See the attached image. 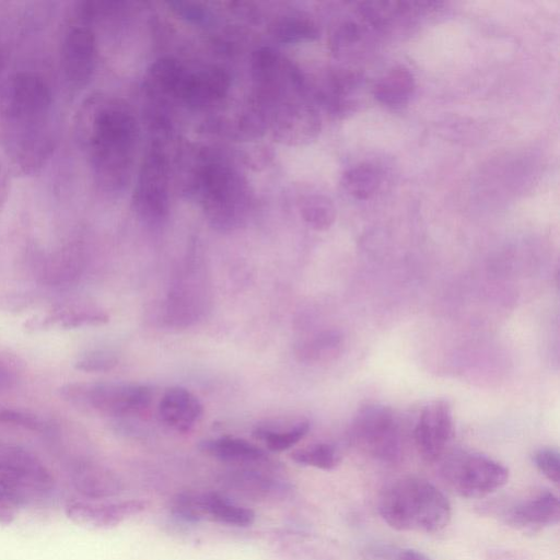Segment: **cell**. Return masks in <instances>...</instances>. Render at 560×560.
<instances>
[{"mask_svg":"<svg viewBox=\"0 0 560 560\" xmlns=\"http://www.w3.org/2000/svg\"><path fill=\"white\" fill-rule=\"evenodd\" d=\"M54 101L38 73L19 71L0 86V147L12 173L33 175L49 161L55 148Z\"/></svg>","mask_w":560,"mask_h":560,"instance_id":"obj_1","label":"cell"},{"mask_svg":"<svg viewBox=\"0 0 560 560\" xmlns=\"http://www.w3.org/2000/svg\"><path fill=\"white\" fill-rule=\"evenodd\" d=\"M73 125L96 186L107 194L125 190L131 180L139 136L128 104L101 93L90 95L79 106Z\"/></svg>","mask_w":560,"mask_h":560,"instance_id":"obj_2","label":"cell"},{"mask_svg":"<svg viewBox=\"0 0 560 560\" xmlns=\"http://www.w3.org/2000/svg\"><path fill=\"white\" fill-rule=\"evenodd\" d=\"M186 183L211 228L228 233L246 224L253 206L247 179L225 159L199 151Z\"/></svg>","mask_w":560,"mask_h":560,"instance_id":"obj_3","label":"cell"},{"mask_svg":"<svg viewBox=\"0 0 560 560\" xmlns=\"http://www.w3.org/2000/svg\"><path fill=\"white\" fill-rule=\"evenodd\" d=\"M378 513L396 530L430 534L448 525L452 506L445 494L430 481L404 477L382 490Z\"/></svg>","mask_w":560,"mask_h":560,"instance_id":"obj_4","label":"cell"},{"mask_svg":"<svg viewBox=\"0 0 560 560\" xmlns=\"http://www.w3.org/2000/svg\"><path fill=\"white\" fill-rule=\"evenodd\" d=\"M250 74L252 100L265 112L267 120L271 109L279 104L312 94L298 66L269 47H261L254 51Z\"/></svg>","mask_w":560,"mask_h":560,"instance_id":"obj_5","label":"cell"},{"mask_svg":"<svg viewBox=\"0 0 560 560\" xmlns=\"http://www.w3.org/2000/svg\"><path fill=\"white\" fill-rule=\"evenodd\" d=\"M142 159L132 191V209L144 223L158 225L170 213L171 162L164 138L156 133Z\"/></svg>","mask_w":560,"mask_h":560,"instance_id":"obj_6","label":"cell"},{"mask_svg":"<svg viewBox=\"0 0 560 560\" xmlns=\"http://www.w3.org/2000/svg\"><path fill=\"white\" fill-rule=\"evenodd\" d=\"M59 393L74 406L114 418L138 415L152 400L147 385L122 382L71 383L60 387Z\"/></svg>","mask_w":560,"mask_h":560,"instance_id":"obj_7","label":"cell"},{"mask_svg":"<svg viewBox=\"0 0 560 560\" xmlns=\"http://www.w3.org/2000/svg\"><path fill=\"white\" fill-rule=\"evenodd\" d=\"M441 474L454 492L467 499H481L494 493L510 476L502 463L470 452L450 455L441 467Z\"/></svg>","mask_w":560,"mask_h":560,"instance_id":"obj_8","label":"cell"},{"mask_svg":"<svg viewBox=\"0 0 560 560\" xmlns=\"http://www.w3.org/2000/svg\"><path fill=\"white\" fill-rule=\"evenodd\" d=\"M350 436L361 451L380 460L395 462L400 456L398 423L387 406L369 404L360 408L351 422Z\"/></svg>","mask_w":560,"mask_h":560,"instance_id":"obj_9","label":"cell"},{"mask_svg":"<svg viewBox=\"0 0 560 560\" xmlns=\"http://www.w3.org/2000/svg\"><path fill=\"white\" fill-rule=\"evenodd\" d=\"M0 487L25 501L50 492L54 476L31 451L0 442Z\"/></svg>","mask_w":560,"mask_h":560,"instance_id":"obj_10","label":"cell"},{"mask_svg":"<svg viewBox=\"0 0 560 560\" xmlns=\"http://www.w3.org/2000/svg\"><path fill=\"white\" fill-rule=\"evenodd\" d=\"M97 62V42L88 21L79 19L66 31L60 50L62 75L70 88L80 90L93 78Z\"/></svg>","mask_w":560,"mask_h":560,"instance_id":"obj_11","label":"cell"},{"mask_svg":"<svg viewBox=\"0 0 560 560\" xmlns=\"http://www.w3.org/2000/svg\"><path fill=\"white\" fill-rule=\"evenodd\" d=\"M320 117L310 96L293 98L276 106L268 115V128L276 141L302 145L317 137Z\"/></svg>","mask_w":560,"mask_h":560,"instance_id":"obj_12","label":"cell"},{"mask_svg":"<svg viewBox=\"0 0 560 560\" xmlns=\"http://www.w3.org/2000/svg\"><path fill=\"white\" fill-rule=\"evenodd\" d=\"M454 434L450 404L444 399L428 402L413 430L415 445L420 456L429 463L438 462L444 456Z\"/></svg>","mask_w":560,"mask_h":560,"instance_id":"obj_13","label":"cell"},{"mask_svg":"<svg viewBox=\"0 0 560 560\" xmlns=\"http://www.w3.org/2000/svg\"><path fill=\"white\" fill-rule=\"evenodd\" d=\"M500 518L516 530L538 533L559 523L560 501L553 492L540 490L504 506L500 512Z\"/></svg>","mask_w":560,"mask_h":560,"instance_id":"obj_14","label":"cell"},{"mask_svg":"<svg viewBox=\"0 0 560 560\" xmlns=\"http://www.w3.org/2000/svg\"><path fill=\"white\" fill-rule=\"evenodd\" d=\"M363 79L354 71L337 70L324 75L313 100L336 116L354 110L362 98Z\"/></svg>","mask_w":560,"mask_h":560,"instance_id":"obj_15","label":"cell"},{"mask_svg":"<svg viewBox=\"0 0 560 560\" xmlns=\"http://www.w3.org/2000/svg\"><path fill=\"white\" fill-rule=\"evenodd\" d=\"M231 79L220 67L189 70L178 102L190 108H206L222 101L229 93Z\"/></svg>","mask_w":560,"mask_h":560,"instance_id":"obj_16","label":"cell"},{"mask_svg":"<svg viewBox=\"0 0 560 560\" xmlns=\"http://www.w3.org/2000/svg\"><path fill=\"white\" fill-rule=\"evenodd\" d=\"M148 503L143 500H127L107 504L73 501L67 504L66 515L72 522L94 528H110L129 517L140 514Z\"/></svg>","mask_w":560,"mask_h":560,"instance_id":"obj_17","label":"cell"},{"mask_svg":"<svg viewBox=\"0 0 560 560\" xmlns=\"http://www.w3.org/2000/svg\"><path fill=\"white\" fill-rule=\"evenodd\" d=\"M203 406L190 390L174 386L163 394L159 404L161 420L177 432H188L200 420Z\"/></svg>","mask_w":560,"mask_h":560,"instance_id":"obj_18","label":"cell"},{"mask_svg":"<svg viewBox=\"0 0 560 560\" xmlns=\"http://www.w3.org/2000/svg\"><path fill=\"white\" fill-rule=\"evenodd\" d=\"M372 34L376 32L355 8L354 19H345L332 28L329 36L330 50L339 59L354 58L368 49Z\"/></svg>","mask_w":560,"mask_h":560,"instance_id":"obj_19","label":"cell"},{"mask_svg":"<svg viewBox=\"0 0 560 560\" xmlns=\"http://www.w3.org/2000/svg\"><path fill=\"white\" fill-rule=\"evenodd\" d=\"M189 69L173 57H161L148 68L145 86L150 94L177 101Z\"/></svg>","mask_w":560,"mask_h":560,"instance_id":"obj_20","label":"cell"},{"mask_svg":"<svg viewBox=\"0 0 560 560\" xmlns=\"http://www.w3.org/2000/svg\"><path fill=\"white\" fill-rule=\"evenodd\" d=\"M199 448L218 459L236 464H256L267 459L266 452L247 440L232 436H221L205 440Z\"/></svg>","mask_w":560,"mask_h":560,"instance_id":"obj_21","label":"cell"},{"mask_svg":"<svg viewBox=\"0 0 560 560\" xmlns=\"http://www.w3.org/2000/svg\"><path fill=\"white\" fill-rule=\"evenodd\" d=\"M416 82L412 73L405 67H394L386 71L372 88L375 98L386 106H402L413 95Z\"/></svg>","mask_w":560,"mask_h":560,"instance_id":"obj_22","label":"cell"},{"mask_svg":"<svg viewBox=\"0 0 560 560\" xmlns=\"http://www.w3.org/2000/svg\"><path fill=\"white\" fill-rule=\"evenodd\" d=\"M224 482L240 493L264 500L281 498L290 490L287 483L254 470L232 471Z\"/></svg>","mask_w":560,"mask_h":560,"instance_id":"obj_23","label":"cell"},{"mask_svg":"<svg viewBox=\"0 0 560 560\" xmlns=\"http://www.w3.org/2000/svg\"><path fill=\"white\" fill-rule=\"evenodd\" d=\"M72 483L80 494L90 499L114 497L122 488L112 472L95 466L78 467L72 474Z\"/></svg>","mask_w":560,"mask_h":560,"instance_id":"obj_24","label":"cell"},{"mask_svg":"<svg viewBox=\"0 0 560 560\" xmlns=\"http://www.w3.org/2000/svg\"><path fill=\"white\" fill-rule=\"evenodd\" d=\"M270 33L279 43L300 44L317 38L318 27L307 13L291 11L273 20Z\"/></svg>","mask_w":560,"mask_h":560,"instance_id":"obj_25","label":"cell"},{"mask_svg":"<svg viewBox=\"0 0 560 560\" xmlns=\"http://www.w3.org/2000/svg\"><path fill=\"white\" fill-rule=\"evenodd\" d=\"M207 518L231 526H249L255 521L253 510L237 505L217 492H205Z\"/></svg>","mask_w":560,"mask_h":560,"instance_id":"obj_26","label":"cell"},{"mask_svg":"<svg viewBox=\"0 0 560 560\" xmlns=\"http://www.w3.org/2000/svg\"><path fill=\"white\" fill-rule=\"evenodd\" d=\"M298 206L301 218L310 228L316 231L329 229L336 219L335 205L325 195H304L299 199Z\"/></svg>","mask_w":560,"mask_h":560,"instance_id":"obj_27","label":"cell"},{"mask_svg":"<svg viewBox=\"0 0 560 560\" xmlns=\"http://www.w3.org/2000/svg\"><path fill=\"white\" fill-rule=\"evenodd\" d=\"M345 190L357 199H369L378 189L380 173L371 164L363 163L347 170L341 178Z\"/></svg>","mask_w":560,"mask_h":560,"instance_id":"obj_28","label":"cell"},{"mask_svg":"<svg viewBox=\"0 0 560 560\" xmlns=\"http://www.w3.org/2000/svg\"><path fill=\"white\" fill-rule=\"evenodd\" d=\"M308 421H300L287 430H273L266 427H257L253 435L262 441L267 448L273 452H282L299 443L310 431Z\"/></svg>","mask_w":560,"mask_h":560,"instance_id":"obj_29","label":"cell"},{"mask_svg":"<svg viewBox=\"0 0 560 560\" xmlns=\"http://www.w3.org/2000/svg\"><path fill=\"white\" fill-rule=\"evenodd\" d=\"M290 457L296 464L323 470H332L341 462L339 451L329 443H316L295 450Z\"/></svg>","mask_w":560,"mask_h":560,"instance_id":"obj_30","label":"cell"},{"mask_svg":"<svg viewBox=\"0 0 560 560\" xmlns=\"http://www.w3.org/2000/svg\"><path fill=\"white\" fill-rule=\"evenodd\" d=\"M172 514L183 522L196 523L207 518L205 492H182L170 501Z\"/></svg>","mask_w":560,"mask_h":560,"instance_id":"obj_31","label":"cell"},{"mask_svg":"<svg viewBox=\"0 0 560 560\" xmlns=\"http://www.w3.org/2000/svg\"><path fill=\"white\" fill-rule=\"evenodd\" d=\"M340 343L334 331L322 332L300 346L298 355L304 361H316L330 357Z\"/></svg>","mask_w":560,"mask_h":560,"instance_id":"obj_32","label":"cell"},{"mask_svg":"<svg viewBox=\"0 0 560 560\" xmlns=\"http://www.w3.org/2000/svg\"><path fill=\"white\" fill-rule=\"evenodd\" d=\"M118 363L117 354L109 349H93L81 354L74 363L75 369L84 372H106Z\"/></svg>","mask_w":560,"mask_h":560,"instance_id":"obj_33","label":"cell"},{"mask_svg":"<svg viewBox=\"0 0 560 560\" xmlns=\"http://www.w3.org/2000/svg\"><path fill=\"white\" fill-rule=\"evenodd\" d=\"M48 320L65 328H78L86 325L104 324L108 320V316L97 310H80L56 314Z\"/></svg>","mask_w":560,"mask_h":560,"instance_id":"obj_34","label":"cell"},{"mask_svg":"<svg viewBox=\"0 0 560 560\" xmlns=\"http://www.w3.org/2000/svg\"><path fill=\"white\" fill-rule=\"evenodd\" d=\"M536 468L555 485L560 482V454L552 447H542L533 456Z\"/></svg>","mask_w":560,"mask_h":560,"instance_id":"obj_35","label":"cell"},{"mask_svg":"<svg viewBox=\"0 0 560 560\" xmlns=\"http://www.w3.org/2000/svg\"><path fill=\"white\" fill-rule=\"evenodd\" d=\"M0 422L31 431H43L45 429V423L37 416L14 409H0Z\"/></svg>","mask_w":560,"mask_h":560,"instance_id":"obj_36","label":"cell"},{"mask_svg":"<svg viewBox=\"0 0 560 560\" xmlns=\"http://www.w3.org/2000/svg\"><path fill=\"white\" fill-rule=\"evenodd\" d=\"M23 503L18 495L0 487V525H10L16 518Z\"/></svg>","mask_w":560,"mask_h":560,"instance_id":"obj_37","label":"cell"},{"mask_svg":"<svg viewBox=\"0 0 560 560\" xmlns=\"http://www.w3.org/2000/svg\"><path fill=\"white\" fill-rule=\"evenodd\" d=\"M168 5L174 13L187 21L201 23L208 19V10L199 3L171 1Z\"/></svg>","mask_w":560,"mask_h":560,"instance_id":"obj_38","label":"cell"},{"mask_svg":"<svg viewBox=\"0 0 560 560\" xmlns=\"http://www.w3.org/2000/svg\"><path fill=\"white\" fill-rule=\"evenodd\" d=\"M397 549L390 545H370L363 550V558L365 560H394Z\"/></svg>","mask_w":560,"mask_h":560,"instance_id":"obj_39","label":"cell"},{"mask_svg":"<svg viewBox=\"0 0 560 560\" xmlns=\"http://www.w3.org/2000/svg\"><path fill=\"white\" fill-rule=\"evenodd\" d=\"M10 168L2 154H0V211L4 207L10 191Z\"/></svg>","mask_w":560,"mask_h":560,"instance_id":"obj_40","label":"cell"},{"mask_svg":"<svg viewBox=\"0 0 560 560\" xmlns=\"http://www.w3.org/2000/svg\"><path fill=\"white\" fill-rule=\"evenodd\" d=\"M394 560H432L427 555L415 549H400L398 548Z\"/></svg>","mask_w":560,"mask_h":560,"instance_id":"obj_41","label":"cell"},{"mask_svg":"<svg viewBox=\"0 0 560 560\" xmlns=\"http://www.w3.org/2000/svg\"><path fill=\"white\" fill-rule=\"evenodd\" d=\"M15 375L5 366L0 364V389H10L15 384Z\"/></svg>","mask_w":560,"mask_h":560,"instance_id":"obj_42","label":"cell"},{"mask_svg":"<svg viewBox=\"0 0 560 560\" xmlns=\"http://www.w3.org/2000/svg\"><path fill=\"white\" fill-rule=\"evenodd\" d=\"M490 560H524V558L510 551H494L491 553Z\"/></svg>","mask_w":560,"mask_h":560,"instance_id":"obj_43","label":"cell"},{"mask_svg":"<svg viewBox=\"0 0 560 560\" xmlns=\"http://www.w3.org/2000/svg\"><path fill=\"white\" fill-rule=\"evenodd\" d=\"M3 67H4V55H3L2 47L0 45V79H1ZM2 82H0V86H1Z\"/></svg>","mask_w":560,"mask_h":560,"instance_id":"obj_44","label":"cell"}]
</instances>
